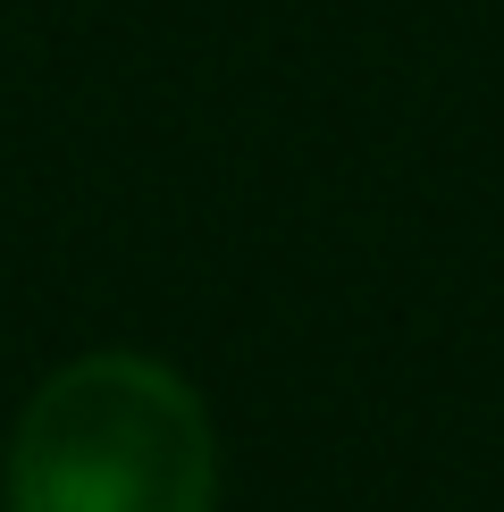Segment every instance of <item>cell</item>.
I'll return each instance as SVG.
<instances>
[{
  "label": "cell",
  "instance_id": "1",
  "mask_svg": "<svg viewBox=\"0 0 504 512\" xmlns=\"http://www.w3.org/2000/svg\"><path fill=\"white\" fill-rule=\"evenodd\" d=\"M9 512H219L202 395L152 353H84L9 437Z\"/></svg>",
  "mask_w": 504,
  "mask_h": 512
}]
</instances>
